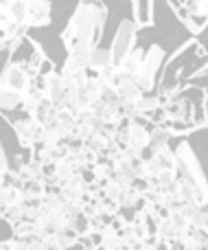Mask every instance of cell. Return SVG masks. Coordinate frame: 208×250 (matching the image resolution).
Returning a JSON list of instances; mask_svg holds the SVG:
<instances>
[{"instance_id": "cell-1", "label": "cell", "mask_w": 208, "mask_h": 250, "mask_svg": "<svg viewBox=\"0 0 208 250\" xmlns=\"http://www.w3.org/2000/svg\"><path fill=\"white\" fill-rule=\"evenodd\" d=\"M149 125H165L173 138H187L189 134L208 127V90L193 83L173 90L162 99L160 110Z\"/></svg>"}, {"instance_id": "cell-2", "label": "cell", "mask_w": 208, "mask_h": 250, "mask_svg": "<svg viewBox=\"0 0 208 250\" xmlns=\"http://www.w3.org/2000/svg\"><path fill=\"white\" fill-rule=\"evenodd\" d=\"M105 22H108V4L103 0H79L59 35L66 55L88 60L103 40Z\"/></svg>"}, {"instance_id": "cell-3", "label": "cell", "mask_w": 208, "mask_h": 250, "mask_svg": "<svg viewBox=\"0 0 208 250\" xmlns=\"http://www.w3.org/2000/svg\"><path fill=\"white\" fill-rule=\"evenodd\" d=\"M208 75V51L197 38H189L182 42L162 64V70L158 75L153 95L158 99L169 97L173 90L191 83L193 79H200Z\"/></svg>"}, {"instance_id": "cell-4", "label": "cell", "mask_w": 208, "mask_h": 250, "mask_svg": "<svg viewBox=\"0 0 208 250\" xmlns=\"http://www.w3.org/2000/svg\"><path fill=\"white\" fill-rule=\"evenodd\" d=\"M175 154V178H178V189L180 198L184 204H202L208 202V178L202 169V163L197 158L195 149L191 147V143L187 138L178 143V147H173Z\"/></svg>"}, {"instance_id": "cell-5", "label": "cell", "mask_w": 208, "mask_h": 250, "mask_svg": "<svg viewBox=\"0 0 208 250\" xmlns=\"http://www.w3.org/2000/svg\"><path fill=\"white\" fill-rule=\"evenodd\" d=\"M35 79L38 77L22 62L7 60V64L2 66V73H0V112L20 110L22 99Z\"/></svg>"}, {"instance_id": "cell-6", "label": "cell", "mask_w": 208, "mask_h": 250, "mask_svg": "<svg viewBox=\"0 0 208 250\" xmlns=\"http://www.w3.org/2000/svg\"><path fill=\"white\" fill-rule=\"evenodd\" d=\"M11 9H13V16H16L18 26L24 31L42 29V26L51 24V20H53L51 0H20V2L13 4Z\"/></svg>"}, {"instance_id": "cell-7", "label": "cell", "mask_w": 208, "mask_h": 250, "mask_svg": "<svg viewBox=\"0 0 208 250\" xmlns=\"http://www.w3.org/2000/svg\"><path fill=\"white\" fill-rule=\"evenodd\" d=\"M165 60H167V53H165V48H162L160 44H151V46L145 51L143 64H140V73H138V77H136V82H138V86L143 88L145 95L153 92L156 82H158V75H160Z\"/></svg>"}, {"instance_id": "cell-8", "label": "cell", "mask_w": 208, "mask_h": 250, "mask_svg": "<svg viewBox=\"0 0 208 250\" xmlns=\"http://www.w3.org/2000/svg\"><path fill=\"white\" fill-rule=\"evenodd\" d=\"M114 141L118 143L121 149H136L143 154L149 147V125L140 121H132V119H123L121 125L116 127Z\"/></svg>"}, {"instance_id": "cell-9", "label": "cell", "mask_w": 208, "mask_h": 250, "mask_svg": "<svg viewBox=\"0 0 208 250\" xmlns=\"http://www.w3.org/2000/svg\"><path fill=\"white\" fill-rule=\"evenodd\" d=\"M136 42H138V26L134 24L132 18H125L121 20L116 33H114V40L110 44V55H112V64H121L127 55L136 48Z\"/></svg>"}, {"instance_id": "cell-10", "label": "cell", "mask_w": 208, "mask_h": 250, "mask_svg": "<svg viewBox=\"0 0 208 250\" xmlns=\"http://www.w3.org/2000/svg\"><path fill=\"white\" fill-rule=\"evenodd\" d=\"M0 114L4 117V121L11 125L13 134H16L18 143H20V149L31 151V149H33V147L39 143V138H42V134H44V127H42V125H39L38 121H33L31 117L11 119V117H7L4 112H0Z\"/></svg>"}, {"instance_id": "cell-11", "label": "cell", "mask_w": 208, "mask_h": 250, "mask_svg": "<svg viewBox=\"0 0 208 250\" xmlns=\"http://www.w3.org/2000/svg\"><path fill=\"white\" fill-rule=\"evenodd\" d=\"M38 83L44 92V99H46L53 108H64L66 90H64V83H61L59 70H55V66L44 70V73L38 77Z\"/></svg>"}, {"instance_id": "cell-12", "label": "cell", "mask_w": 208, "mask_h": 250, "mask_svg": "<svg viewBox=\"0 0 208 250\" xmlns=\"http://www.w3.org/2000/svg\"><path fill=\"white\" fill-rule=\"evenodd\" d=\"M114 64H112V55H110V48H95L88 57V75H95V77L105 79L112 73Z\"/></svg>"}, {"instance_id": "cell-13", "label": "cell", "mask_w": 208, "mask_h": 250, "mask_svg": "<svg viewBox=\"0 0 208 250\" xmlns=\"http://www.w3.org/2000/svg\"><path fill=\"white\" fill-rule=\"evenodd\" d=\"M171 138H173V134H171L165 125H151V127H149V147L143 151V158L153 154V151L162 149V147H169Z\"/></svg>"}, {"instance_id": "cell-14", "label": "cell", "mask_w": 208, "mask_h": 250, "mask_svg": "<svg viewBox=\"0 0 208 250\" xmlns=\"http://www.w3.org/2000/svg\"><path fill=\"white\" fill-rule=\"evenodd\" d=\"M22 202V189L18 187H11V185H2L0 187V208H11L16 204Z\"/></svg>"}, {"instance_id": "cell-15", "label": "cell", "mask_w": 208, "mask_h": 250, "mask_svg": "<svg viewBox=\"0 0 208 250\" xmlns=\"http://www.w3.org/2000/svg\"><path fill=\"white\" fill-rule=\"evenodd\" d=\"M13 31H24V29L18 26L13 9L0 2V33H13Z\"/></svg>"}, {"instance_id": "cell-16", "label": "cell", "mask_w": 208, "mask_h": 250, "mask_svg": "<svg viewBox=\"0 0 208 250\" xmlns=\"http://www.w3.org/2000/svg\"><path fill=\"white\" fill-rule=\"evenodd\" d=\"M140 200H143V195L138 193V191L132 187V189H125L121 193V198H118V207L121 208H138V204H140Z\"/></svg>"}, {"instance_id": "cell-17", "label": "cell", "mask_w": 208, "mask_h": 250, "mask_svg": "<svg viewBox=\"0 0 208 250\" xmlns=\"http://www.w3.org/2000/svg\"><path fill=\"white\" fill-rule=\"evenodd\" d=\"M70 229L75 230V233L81 237V235H88L92 230V222L88 215H83V213H79V215H75L73 220H70Z\"/></svg>"}, {"instance_id": "cell-18", "label": "cell", "mask_w": 208, "mask_h": 250, "mask_svg": "<svg viewBox=\"0 0 208 250\" xmlns=\"http://www.w3.org/2000/svg\"><path fill=\"white\" fill-rule=\"evenodd\" d=\"M171 220H173L178 233H189V230H191V222H189V217L184 215V213H180V211L171 213Z\"/></svg>"}, {"instance_id": "cell-19", "label": "cell", "mask_w": 208, "mask_h": 250, "mask_svg": "<svg viewBox=\"0 0 208 250\" xmlns=\"http://www.w3.org/2000/svg\"><path fill=\"white\" fill-rule=\"evenodd\" d=\"M125 189H121L118 185H114L112 180H108L105 182V187H103V198H108V200H114V202H118V198H121V193Z\"/></svg>"}, {"instance_id": "cell-20", "label": "cell", "mask_w": 208, "mask_h": 250, "mask_svg": "<svg viewBox=\"0 0 208 250\" xmlns=\"http://www.w3.org/2000/svg\"><path fill=\"white\" fill-rule=\"evenodd\" d=\"M189 235H191V239L195 242L197 248H206L208 246V230H204V229H191V230H189Z\"/></svg>"}, {"instance_id": "cell-21", "label": "cell", "mask_w": 208, "mask_h": 250, "mask_svg": "<svg viewBox=\"0 0 208 250\" xmlns=\"http://www.w3.org/2000/svg\"><path fill=\"white\" fill-rule=\"evenodd\" d=\"M130 2H132V20H134V24L138 26L140 11H143V0H130Z\"/></svg>"}, {"instance_id": "cell-22", "label": "cell", "mask_w": 208, "mask_h": 250, "mask_svg": "<svg viewBox=\"0 0 208 250\" xmlns=\"http://www.w3.org/2000/svg\"><path fill=\"white\" fill-rule=\"evenodd\" d=\"M0 167L4 169V171H9V156H7V151H4V145H2V141H0Z\"/></svg>"}, {"instance_id": "cell-23", "label": "cell", "mask_w": 208, "mask_h": 250, "mask_svg": "<svg viewBox=\"0 0 208 250\" xmlns=\"http://www.w3.org/2000/svg\"><path fill=\"white\" fill-rule=\"evenodd\" d=\"M0 2H2V4H7V7H13V4H18V2H20V0H0Z\"/></svg>"}, {"instance_id": "cell-24", "label": "cell", "mask_w": 208, "mask_h": 250, "mask_svg": "<svg viewBox=\"0 0 208 250\" xmlns=\"http://www.w3.org/2000/svg\"><path fill=\"white\" fill-rule=\"evenodd\" d=\"M4 173H7V171H4V169L0 167V182H2V176H4Z\"/></svg>"}, {"instance_id": "cell-25", "label": "cell", "mask_w": 208, "mask_h": 250, "mask_svg": "<svg viewBox=\"0 0 208 250\" xmlns=\"http://www.w3.org/2000/svg\"><path fill=\"white\" fill-rule=\"evenodd\" d=\"M0 51H2V42H0Z\"/></svg>"}, {"instance_id": "cell-26", "label": "cell", "mask_w": 208, "mask_h": 250, "mask_svg": "<svg viewBox=\"0 0 208 250\" xmlns=\"http://www.w3.org/2000/svg\"><path fill=\"white\" fill-rule=\"evenodd\" d=\"M121 250H130V248H121Z\"/></svg>"}, {"instance_id": "cell-27", "label": "cell", "mask_w": 208, "mask_h": 250, "mask_svg": "<svg viewBox=\"0 0 208 250\" xmlns=\"http://www.w3.org/2000/svg\"><path fill=\"white\" fill-rule=\"evenodd\" d=\"M171 250H173V248H171Z\"/></svg>"}]
</instances>
